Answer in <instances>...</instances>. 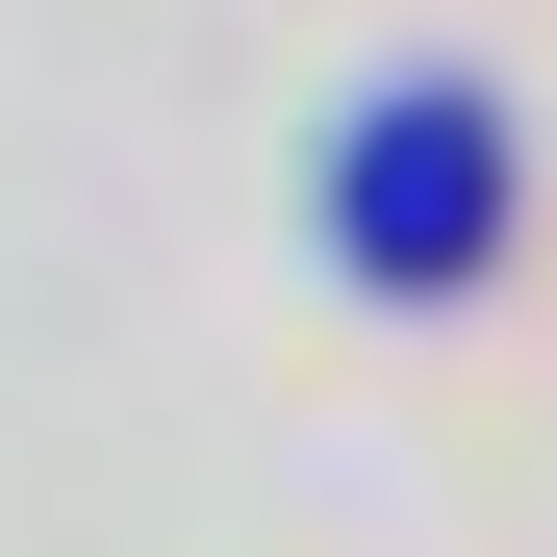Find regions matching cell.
Listing matches in <instances>:
<instances>
[{"mask_svg":"<svg viewBox=\"0 0 557 557\" xmlns=\"http://www.w3.org/2000/svg\"><path fill=\"white\" fill-rule=\"evenodd\" d=\"M330 253H355V278H406V305H431V278H482V253H507V102L406 76V102L330 152Z\"/></svg>","mask_w":557,"mask_h":557,"instance_id":"1","label":"cell"}]
</instances>
